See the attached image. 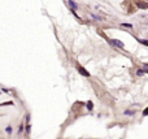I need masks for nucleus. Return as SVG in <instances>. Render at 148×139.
<instances>
[{
    "instance_id": "obj_1",
    "label": "nucleus",
    "mask_w": 148,
    "mask_h": 139,
    "mask_svg": "<svg viewBox=\"0 0 148 139\" xmlns=\"http://www.w3.org/2000/svg\"><path fill=\"white\" fill-rule=\"evenodd\" d=\"M110 43H112L113 46H116V47L121 48V50H123V48H125V46H123V43L121 42V40H118V39H112V40H110Z\"/></svg>"
},
{
    "instance_id": "obj_2",
    "label": "nucleus",
    "mask_w": 148,
    "mask_h": 139,
    "mask_svg": "<svg viewBox=\"0 0 148 139\" xmlns=\"http://www.w3.org/2000/svg\"><path fill=\"white\" fill-rule=\"evenodd\" d=\"M78 72L81 73V74H83L84 77H90V73L87 72L86 69H83V68H82V66H78Z\"/></svg>"
},
{
    "instance_id": "obj_3",
    "label": "nucleus",
    "mask_w": 148,
    "mask_h": 139,
    "mask_svg": "<svg viewBox=\"0 0 148 139\" xmlns=\"http://www.w3.org/2000/svg\"><path fill=\"white\" fill-rule=\"evenodd\" d=\"M69 4H70V7H72L73 9H77L78 7H77V4L74 3V0H69Z\"/></svg>"
},
{
    "instance_id": "obj_4",
    "label": "nucleus",
    "mask_w": 148,
    "mask_h": 139,
    "mask_svg": "<svg viewBox=\"0 0 148 139\" xmlns=\"http://www.w3.org/2000/svg\"><path fill=\"white\" fill-rule=\"evenodd\" d=\"M90 16L92 17L94 19H98V21H101V17H99V16H96V14H94V13H91Z\"/></svg>"
},
{
    "instance_id": "obj_5",
    "label": "nucleus",
    "mask_w": 148,
    "mask_h": 139,
    "mask_svg": "<svg viewBox=\"0 0 148 139\" xmlns=\"http://www.w3.org/2000/svg\"><path fill=\"white\" fill-rule=\"evenodd\" d=\"M92 108H94V107H92V103L91 101H87V109H88V111H92Z\"/></svg>"
},
{
    "instance_id": "obj_6",
    "label": "nucleus",
    "mask_w": 148,
    "mask_h": 139,
    "mask_svg": "<svg viewBox=\"0 0 148 139\" xmlns=\"http://www.w3.org/2000/svg\"><path fill=\"white\" fill-rule=\"evenodd\" d=\"M144 73H145V72H144V69H143V70H142V69H139V70L137 72V74H138V75H143Z\"/></svg>"
},
{
    "instance_id": "obj_7",
    "label": "nucleus",
    "mask_w": 148,
    "mask_h": 139,
    "mask_svg": "<svg viewBox=\"0 0 148 139\" xmlns=\"http://www.w3.org/2000/svg\"><path fill=\"white\" fill-rule=\"evenodd\" d=\"M135 112H133V111H125V114H129V116H133Z\"/></svg>"
},
{
    "instance_id": "obj_8",
    "label": "nucleus",
    "mask_w": 148,
    "mask_h": 139,
    "mask_svg": "<svg viewBox=\"0 0 148 139\" xmlns=\"http://www.w3.org/2000/svg\"><path fill=\"white\" fill-rule=\"evenodd\" d=\"M139 42L142 43V44H144V46H147V47H148V40H140V39H139Z\"/></svg>"
},
{
    "instance_id": "obj_9",
    "label": "nucleus",
    "mask_w": 148,
    "mask_h": 139,
    "mask_svg": "<svg viewBox=\"0 0 148 139\" xmlns=\"http://www.w3.org/2000/svg\"><path fill=\"white\" fill-rule=\"evenodd\" d=\"M5 131H7V133H8V134H11V133H12V127H11V126H8V127H5Z\"/></svg>"
},
{
    "instance_id": "obj_10",
    "label": "nucleus",
    "mask_w": 148,
    "mask_h": 139,
    "mask_svg": "<svg viewBox=\"0 0 148 139\" xmlns=\"http://www.w3.org/2000/svg\"><path fill=\"white\" fill-rule=\"evenodd\" d=\"M122 26H126V27H133L131 23H122Z\"/></svg>"
},
{
    "instance_id": "obj_11",
    "label": "nucleus",
    "mask_w": 148,
    "mask_h": 139,
    "mask_svg": "<svg viewBox=\"0 0 148 139\" xmlns=\"http://www.w3.org/2000/svg\"><path fill=\"white\" fill-rule=\"evenodd\" d=\"M22 131H23V126H22V125H21V126H20V129H18V133H20V134H21V133H22Z\"/></svg>"
},
{
    "instance_id": "obj_12",
    "label": "nucleus",
    "mask_w": 148,
    "mask_h": 139,
    "mask_svg": "<svg viewBox=\"0 0 148 139\" xmlns=\"http://www.w3.org/2000/svg\"><path fill=\"white\" fill-rule=\"evenodd\" d=\"M143 114H144V116H148V108H147V109H144V111H143Z\"/></svg>"
},
{
    "instance_id": "obj_13",
    "label": "nucleus",
    "mask_w": 148,
    "mask_h": 139,
    "mask_svg": "<svg viewBox=\"0 0 148 139\" xmlns=\"http://www.w3.org/2000/svg\"><path fill=\"white\" fill-rule=\"evenodd\" d=\"M30 127H31L30 125H27V126H26V131H27V133H29V131H30Z\"/></svg>"
}]
</instances>
